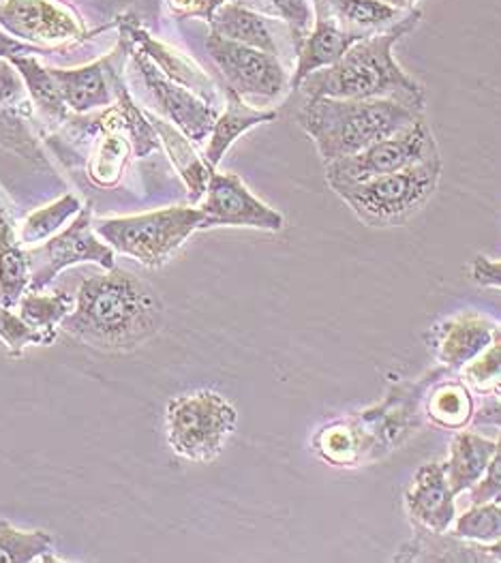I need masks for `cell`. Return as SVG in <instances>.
Listing matches in <instances>:
<instances>
[{
    "label": "cell",
    "mask_w": 501,
    "mask_h": 563,
    "mask_svg": "<svg viewBox=\"0 0 501 563\" xmlns=\"http://www.w3.org/2000/svg\"><path fill=\"white\" fill-rule=\"evenodd\" d=\"M164 302L148 283L126 271L88 277L76 291V307L60 328L101 352H131L159 334Z\"/></svg>",
    "instance_id": "6da1fadb"
},
{
    "label": "cell",
    "mask_w": 501,
    "mask_h": 563,
    "mask_svg": "<svg viewBox=\"0 0 501 563\" xmlns=\"http://www.w3.org/2000/svg\"><path fill=\"white\" fill-rule=\"evenodd\" d=\"M422 20L412 11L388 31L356 41L334 65L313 71L298 84L307 97L333 99H390L422 114L424 90L394 60V45L410 35Z\"/></svg>",
    "instance_id": "7a4b0ae2"
},
{
    "label": "cell",
    "mask_w": 501,
    "mask_h": 563,
    "mask_svg": "<svg viewBox=\"0 0 501 563\" xmlns=\"http://www.w3.org/2000/svg\"><path fill=\"white\" fill-rule=\"evenodd\" d=\"M417 119L420 112L390 99L307 97L298 112V124L315 142L324 163L352 157Z\"/></svg>",
    "instance_id": "3957f363"
},
{
    "label": "cell",
    "mask_w": 501,
    "mask_h": 563,
    "mask_svg": "<svg viewBox=\"0 0 501 563\" xmlns=\"http://www.w3.org/2000/svg\"><path fill=\"white\" fill-rule=\"evenodd\" d=\"M442 176L439 155L365 183L334 185L333 191L369 228L405 223L433 198Z\"/></svg>",
    "instance_id": "277c9868"
},
{
    "label": "cell",
    "mask_w": 501,
    "mask_h": 563,
    "mask_svg": "<svg viewBox=\"0 0 501 563\" xmlns=\"http://www.w3.org/2000/svg\"><path fill=\"white\" fill-rule=\"evenodd\" d=\"M202 225L204 214L200 208L171 206L135 217L101 219L94 223V232L114 253L133 257L146 268H162Z\"/></svg>",
    "instance_id": "5b68a950"
},
{
    "label": "cell",
    "mask_w": 501,
    "mask_h": 563,
    "mask_svg": "<svg viewBox=\"0 0 501 563\" xmlns=\"http://www.w3.org/2000/svg\"><path fill=\"white\" fill-rule=\"evenodd\" d=\"M236 422V407L214 390L180 395L167 405V443L185 461L210 463L223 452Z\"/></svg>",
    "instance_id": "8992f818"
},
{
    "label": "cell",
    "mask_w": 501,
    "mask_h": 563,
    "mask_svg": "<svg viewBox=\"0 0 501 563\" xmlns=\"http://www.w3.org/2000/svg\"><path fill=\"white\" fill-rule=\"evenodd\" d=\"M29 255V291H42L54 282L65 268L76 264H97L103 271L116 268V253L114 249L103 241L92 225V210L90 206L82 208L74 223L26 251Z\"/></svg>",
    "instance_id": "52a82bcc"
},
{
    "label": "cell",
    "mask_w": 501,
    "mask_h": 563,
    "mask_svg": "<svg viewBox=\"0 0 501 563\" xmlns=\"http://www.w3.org/2000/svg\"><path fill=\"white\" fill-rule=\"evenodd\" d=\"M439 155L437 144L428 124L417 119L399 133L379 140L376 144L363 148L352 157H343L338 162L326 163V180L329 185H352L365 183L377 176H386L410 165L426 162Z\"/></svg>",
    "instance_id": "ba28073f"
},
{
    "label": "cell",
    "mask_w": 501,
    "mask_h": 563,
    "mask_svg": "<svg viewBox=\"0 0 501 563\" xmlns=\"http://www.w3.org/2000/svg\"><path fill=\"white\" fill-rule=\"evenodd\" d=\"M0 26L35 49H60L86 40L80 13L65 0H2Z\"/></svg>",
    "instance_id": "9c48e42d"
},
{
    "label": "cell",
    "mask_w": 501,
    "mask_h": 563,
    "mask_svg": "<svg viewBox=\"0 0 501 563\" xmlns=\"http://www.w3.org/2000/svg\"><path fill=\"white\" fill-rule=\"evenodd\" d=\"M207 49L227 88L243 99H277L290 84L277 54L223 40L214 33L207 40Z\"/></svg>",
    "instance_id": "30bf717a"
},
{
    "label": "cell",
    "mask_w": 501,
    "mask_h": 563,
    "mask_svg": "<svg viewBox=\"0 0 501 563\" xmlns=\"http://www.w3.org/2000/svg\"><path fill=\"white\" fill-rule=\"evenodd\" d=\"M123 41L126 45V56L133 60L148 95L153 97V101L157 103L167 121L176 129H180L193 144H202L204 140H209L210 131L219 119L216 108L193 90H189L187 86L169 80L142 49H137L125 37Z\"/></svg>",
    "instance_id": "8fae6325"
},
{
    "label": "cell",
    "mask_w": 501,
    "mask_h": 563,
    "mask_svg": "<svg viewBox=\"0 0 501 563\" xmlns=\"http://www.w3.org/2000/svg\"><path fill=\"white\" fill-rule=\"evenodd\" d=\"M204 214L202 230L212 228H255L281 232L286 219L281 212L255 198L241 176L230 172L210 174L207 198L200 206Z\"/></svg>",
    "instance_id": "7c38bea8"
},
{
    "label": "cell",
    "mask_w": 501,
    "mask_h": 563,
    "mask_svg": "<svg viewBox=\"0 0 501 563\" xmlns=\"http://www.w3.org/2000/svg\"><path fill=\"white\" fill-rule=\"evenodd\" d=\"M315 4V26L309 35L296 45L298 63L293 71L292 88L311 76L313 71L326 69L334 65L356 41L369 37L367 33L347 31L333 13L326 0H313ZM374 35V33H371Z\"/></svg>",
    "instance_id": "4fadbf2b"
},
{
    "label": "cell",
    "mask_w": 501,
    "mask_h": 563,
    "mask_svg": "<svg viewBox=\"0 0 501 563\" xmlns=\"http://www.w3.org/2000/svg\"><path fill=\"white\" fill-rule=\"evenodd\" d=\"M114 60L116 52L76 69H49L54 80L60 86L63 99L69 110L86 114L97 108H110L119 101L125 84L121 81Z\"/></svg>",
    "instance_id": "5bb4252c"
},
{
    "label": "cell",
    "mask_w": 501,
    "mask_h": 563,
    "mask_svg": "<svg viewBox=\"0 0 501 563\" xmlns=\"http://www.w3.org/2000/svg\"><path fill=\"white\" fill-rule=\"evenodd\" d=\"M498 323L476 311H463L433 328L431 347L437 361L450 371H460L478 358L491 343Z\"/></svg>",
    "instance_id": "9a60e30c"
},
{
    "label": "cell",
    "mask_w": 501,
    "mask_h": 563,
    "mask_svg": "<svg viewBox=\"0 0 501 563\" xmlns=\"http://www.w3.org/2000/svg\"><path fill=\"white\" fill-rule=\"evenodd\" d=\"M455 497L446 478V463H424L405 493V508L431 533H446L457 517Z\"/></svg>",
    "instance_id": "2e32d148"
},
{
    "label": "cell",
    "mask_w": 501,
    "mask_h": 563,
    "mask_svg": "<svg viewBox=\"0 0 501 563\" xmlns=\"http://www.w3.org/2000/svg\"><path fill=\"white\" fill-rule=\"evenodd\" d=\"M116 24L121 26L123 37L131 41L137 49H142L169 80L187 86L189 90H193L196 95H200L214 106V81L210 80L196 60H191L187 54L178 52L164 41L155 40L146 29L140 26V22L133 15L116 18Z\"/></svg>",
    "instance_id": "e0dca14e"
},
{
    "label": "cell",
    "mask_w": 501,
    "mask_h": 563,
    "mask_svg": "<svg viewBox=\"0 0 501 563\" xmlns=\"http://www.w3.org/2000/svg\"><path fill=\"white\" fill-rule=\"evenodd\" d=\"M225 97H227V106L225 112L219 114V119L214 122L212 131L209 135V144L204 151V159L212 169H216V165L225 157V153L232 148V144L245 135L250 129L272 122L277 119L275 110H255L249 103L236 95L232 88H225Z\"/></svg>",
    "instance_id": "ac0fdd59"
},
{
    "label": "cell",
    "mask_w": 501,
    "mask_h": 563,
    "mask_svg": "<svg viewBox=\"0 0 501 563\" xmlns=\"http://www.w3.org/2000/svg\"><path fill=\"white\" fill-rule=\"evenodd\" d=\"M148 119L153 122L159 142L164 144L169 162L174 163L176 172L180 174L182 183L189 189V198L191 201H200L207 196V187H209L210 174L214 172L210 167L204 157H200L193 148V142L180 131L176 129L169 121H164L159 117L148 114Z\"/></svg>",
    "instance_id": "d6986e66"
},
{
    "label": "cell",
    "mask_w": 501,
    "mask_h": 563,
    "mask_svg": "<svg viewBox=\"0 0 501 563\" xmlns=\"http://www.w3.org/2000/svg\"><path fill=\"white\" fill-rule=\"evenodd\" d=\"M496 448L498 442H491L471 431H460L455 435L450 445V459L446 463V478L455 495L478 484L489 467Z\"/></svg>",
    "instance_id": "ffe728a7"
},
{
    "label": "cell",
    "mask_w": 501,
    "mask_h": 563,
    "mask_svg": "<svg viewBox=\"0 0 501 563\" xmlns=\"http://www.w3.org/2000/svg\"><path fill=\"white\" fill-rule=\"evenodd\" d=\"M29 291V255L0 203V307H15Z\"/></svg>",
    "instance_id": "44dd1931"
},
{
    "label": "cell",
    "mask_w": 501,
    "mask_h": 563,
    "mask_svg": "<svg viewBox=\"0 0 501 563\" xmlns=\"http://www.w3.org/2000/svg\"><path fill=\"white\" fill-rule=\"evenodd\" d=\"M210 33L223 40L236 41L255 49L277 54V43L264 15L243 2H225L210 24Z\"/></svg>",
    "instance_id": "7402d4cb"
},
{
    "label": "cell",
    "mask_w": 501,
    "mask_h": 563,
    "mask_svg": "<svg viewBox=\"0 0 501 563\" xmlns=\"http://www.w3.org/2000/svg\"><path fill=\"white\" fill-rule=\"evenodd\" d=\"M63 562L54 555V538L45 531H24L0 521V563Z\"/></svg>",
    "instance_id": "603a6c76"
},
{
    "label": "cell",
    "mask_w": 501,
    "mask_h": 563,
    "mask_svg": "<svg viewBox=\"0 0 501 563\" xmlns=\"http://www.w3.org/2000/svg\"><path fill=\"white\" fill-rule=\"evenodd\" d=\"M18 307H20V318L31 328L56 339L60 323L76 307V298L65 291H54V294L26 291L20 298Z\"/></svg>",
    "instance_id": "cb8c5ba5"
},
{
    "label": "cell",
    "mask_w": 501,
    "mask_h": 563,
    "mask_svg": "<svg viewBox=\"0 0 501 563\" xmlns=\"http://www.w3.org/2000/svg\"><path fill=\"white\" fill-rule=\"evenodd\" d=\"M426 411L437 427L460 431L474 418V401L463 382H446L431 393Z\"/></svg>",
    "instance_id": "d4e9b609"
},
{
    "label": "cell",
    "mask_w": 501,
    "mask_h": 563,
    "mask_svg": "<svg viewBox=\"0 0 501 563\" xmlns=\"http://www.w3.org/2000/svg\"><path fill=\"white\" fill-rule=\"evenodd\" d=\"M133 144L121 131H105V135L99 137L97 148L88 163L90 180L97 187H114L125 172Z\"/></svg>",
    "instance_id": "484cf974"
},
{
    "label": "cell",
    "mask_w": 501,
    "mask_h": 563,
    "mask_svg": "<svg viewBox=\"0 0 501 563\" xmlns=\"http://www.w3.org/2000/svg\"><path fill=\"white\" fill-rule=\"evenodd\" d=\"M333 9L336 20L356 33H376V29L390 24L399 18V7L388 4L386 0H326Z\"/></svg>",
    "instance_id": "4316f807"
},
{
    "label": "cell",
    "mask_w": 501,
    "mask_h": 563,
    "mask_svg": "<svg viewBox=\"0 0 501 563\" xmlns=\"http://www.w3.org/2000/svg\"><path fill=\"white\" fill-rule=\"evenodd\" d=\"M80 210H82V203L76 196H63L60 200L43 206L22 223L20 242L35 246L40 242L52 239Z\"/></svg>",
    "instance_id": "83f0119b"
},
{
    "label": "cell",
    "mask_w": 501,
    "mask_h": 563,
    "mask_svg": "<svg viewBox=\"0 0 501 563\" xmlns=\"http://www.w3.org/2000/svg\"><path fill=\"white\" fill-rule=\"evenodd\" d=\"M453 536L480 544L501 540V501L471 504V508L457 519Z\"/></svg>",
    "instance_id": "f1b7e54d"
},
{
    "label": "cell",
    "mask_w": 501,
    "mask_h": 563,
    "mask_svg": "<svg viewBox=\"0 0 501 563\" xmlns=\"http://www.w3.org/2000/svg\"><path fill=\"white\" fill-rule=\"evenodd\" d=\"M0 341L4 343L9 358L18 361V358L24 356L26 347H31V345H40V347L52 345L56 339L31 328L29 323L20 318V313L15 316L11 309L0 307Z\"/></svg>",
    "instance_id": "f546056e"
},
{
    "label": "cell",
    "mask_w": 501,
    "mask_h": 563,
    "mask_svg": "<svg viewBox=\"0 0 501 563\" xmlns=\"http://www.w3.org/2000/svg\"><path fill=\"white\" fill-rule=\"evenodd\" d=\"M467 382L478 390H491L501 384V341L493 343L465 366Z\"/></svg>",
    "instance_id": "4dcf8cb0"
},
{
    "label": "cell",
    "mask_w": 501,
    "mask_h": 563,
    "mask_svg": "<svg viewBox=\"0 0 501 563\" xmlns=\"http://www.w3.org/2000/svg\"><path fill=\"white\" fill-rule=\"evenodd\" d=\"M270 4L290 26L296 45L309 35L311 22H315V15L311 13V7L307 0H270Z\"/></svg>",
    "instance_id": "1f68e13d"
},
{
    "label": "cell",
    "mask_w": 501,
    "mask_h": 563,
    "mask_svg": "<svg viewBox=\"0 0 501 563\" xmlns=\"http://www.w3.org/2000/svg\"><path fill=\"white\" fill-rule=\"evenodd\" d=\"M469 501L471 504H487V501H501V435L498 440V448L489 461V467L485 476L478 481L476 486L469 488Z\"/></svg>",
    "instance_id": "d6a6232c"
},
{
    "label": "cell",
    "mask_w": 501,
    "mask_h": 563,
    "mask_svg": "<svg viewBox=\"0 0 501 563\" xmlns=\"http://www.w3.org/2000/svg\"><path fill=\"white\" fill-rule=\"evenodd\" d=\"M230 0H166L167 11L174 18L189 20V18H200L207 24H212L214 13Z\"/></svg>",
    "instance_id": "836d02e7"
},
{
    "label": "cell",
    "mask_w": 501,
    "mask_h": 563,
    "mask_svg": "<svg viewBox=\"0 0 501 563\" xmlns=\"http://www.w3.org/2000/svg\"><path fill=\"white\" fill-rule=\"evenodd\" d=\"M471 279L482 287H496L501 289V262L489 260L485 255H478L469 266Z\"/></svg>",
    "instance_id": "e575fe53"
},
{
    "label": "cell",
    "mask_w": 501,
    "mask_h": 563,
    "mask_svg": "<svg viewBox=\"0 0 501 563\" xmlns=\"http://www.w3.org/2000/svg\"><path fill=\"white\" fill-rule=\"evenodd\" d=\"M471 422L476 427H500L501 429V401L485 402L478 411H474Z\"/></svg>",
    "instance_id": "d590c367"
},
{
    "label": "cell",
    "mask_w": 501,
    "mask_h": 563,
    "mask_svg": "<svg viewBox=\"0 0 501 563\" xmlns=\"http://www.w3.org/2000/svg\"><path fill=\"white\" fill-rule=\"evenodd\" d=\"M13 90H15V80H13L11 71H9L7 67H0V103H2L9 95H13Z\"/></svg>",
    "instance_id": "8d00e7d4"
},
{
    "label": "cell",
    "mask_w": 501,
    "mask_h": 563,
    "mask_svg": "<svg viewBox=\"0 0 501 563\" xmlns=\"http://www.w3.org/2000/svg\"><path fill=\"white\" fill-rule=\"evenodd\" d=\"M480 551H482L487 558L501 562V540H498V542H491V544H485Z\"/></svg>",
    "instance_id": "74e56055"
},
{
    "label": "cell",
    "mask_w": 501,
    "mask_h": 563,
    "mask_svg": "<svg viewBox=\"0 0 501 563\" xmlns=\"http://www.w3.org/2000/svg\"><path fill=\"white\" fill-rule=\"evenodd\" d=\"M388 4H392V7H399V9H403V7H408V0H386Z\"/></svg>",
    "instance_id": "f35d334b"
},
{
    "label": "cell",
    "mask_w": 501,
    "mask_h": 563,
    "mask_svg": "<svg viewBox=\"0 0 501 563\" xmlns=\"http://www.w3.org/2000/svg\"><path fill=\"white\" fill-rule=\"evenodd\" d=\"M493 339H498V341H501V325H498V328H496V334H493Z\"/></svg>",
    "instance_id": "ab89813d"
},
{
    "label": "cell",
    "mask_w": 501,
    "mask_h": 563,
    "mask_svg": "<svg viewBox=\"0 0 501 563\" xmlns=\"http://www.w3.org/2000/svg\"><path fill=\"white\" fill-rule=\"evenodd\" d=\"M414 2H416V0H408V7H410V4H414Z\"/></svg>",
    "instance_id": "60d3db41"
}]
</instances>
